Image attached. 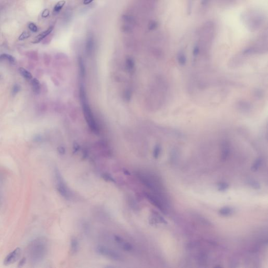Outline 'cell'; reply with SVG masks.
I'll use <instances>...</instances> for the list:
<instances>
[{"label":"cell","mask_w":268,"mask_h":268,"mask_svg":"<svg viewBox=\"0 0 268 268\" xmlns=\"http://www.w3.org/2000/svg\"><path fill=\"white\" fill-rule=\"evenodd\" d=\"M136 177L140 182L148 189L150 190L153 194L162 199L169 205V201L165 193L161 181L157 176L154 174L147 173L142 171L136 172Z\"/></svg>","instance_id":"obj_1"},{"label":"cell","mask_w":268,"mask_h":268,"mask_svg":"<svg viewBox=\"0 0 268 268\" xmlns=\"http://www.w3.org/2000/svg\"><path fill=\"white\" fill-rule=\"evenodd\" d=\"M240 19L244 26L251 32L258 31L265 21V14L261 10L256 9L245 10L241 13Z\"/></svg>","instance_id":"obj_2"},{"label":"cell","mask_w":268,"mask_h":268,"mask_svg":"<svg viewBox=\"0 0 268 268\" xmlns=\"http://www.w3.org/2000/svg\"><path fill=\"white\" fill-rule=\"evenodd\" d=\"M47 251V241L44 237H38L33 240L29 243L27 248L29 259L34 265L44 260Z\"/></svg>","instance_id":"obj_3"},{"label":"cell","mask_w":268,"mask_h":268,"mask_svg":"<svg viewBox=\"0 0 268 268\" xmlns=\"http://www.w3.org/2000/svg\"><path fill=\"white\" fill-rule=\"evenodd\" d=\"M268 32L266 30L259 36L252 46L246 51V53H259L267 50Z\"/></svg>","instance_id":"obj_4"},{"label":"cell","mask_w":268,"mask_h":268,"mask_svg":"<svg viewBox=\"0 0 268 268\" xmlns=\"http://www.w3.org/2000/svg\"><path fill=\"white\" fill-rule=\"evenodd\" d=\"M54 173L58 192L63 198L66 200H69L70 198L69 190L68 189V188L61 176L60 171L59 170L58 168H56L54 170Z\"/></svg>","instance_id":"obj_5"},{"label":"cell","mask_w":268,"mask_h":268,"mask_svg":"<svg viewBox=\"0 0 268 268\" xmlns=\"http://www.w3.org/2000/svg\"><path fill=\"white\" fill-rule=\"evenodd\" d=\"M96 251L100 255L115 261H122L124 260L123 255L113 249L106 246L98 245L96 248Z\"/></svg>","instance_id":"obj_6"},{"label":"cell","mask_w":268,"mask_h":268,"mask_svg":"<svg viewBox=\"0 0 268 268\" xmlns=\"http://www.w3.org/2000/svg\"><path fill=\"white\" fill-rule=\"evenodd\" d=\"M144 195L145 196L146 198L148 200L149 202L152 204L154 205L155 207H156L162 213H166L168 205L162 199L153 193L145 192L144 193Z\"/></svg>","instance_id":"obj_7"},{"label":"cell","mask_w":268,"mask_h":268,"mask_svg":"<svg viewBox=\"0 0 268 268\" xmlns=\"http://www.w3.org/2000/svg\"><path fill=\"white\" fill-rule=\"evenodd\" d=\"M21 255V249L19 248H16L12 252H10L7 255L6 258L4 260V265H10L16 262Z\"/></svg>","instance_id":"obj_8"},{"label":"cell","mask_w":268,"mask_h":268,"mask_svg":"<svg viewBox=\"0 0 268 268\" xmlns=\"http://www.w3.org/2000/svg\"><path fill=\"white\" fill-rule=\"evenodd\" d=\"M114 240L123 250L126 252H132L133 250L134 247L132 245L124 239L122 237L117 235H114Z\"/></svg>","instance_id":"obj_9"},{"label":"cell","mask_w":268,"mask_h":268,"mask_svg":"<svg viewBox=\"0 0 268 268\" xmlns=\"http://www.w3.org/2000/svg\"><path fill=\"white\" fill-rule=\"evenodd\" d=\"M123 21L124 23L123 25V29L124 32H128L131 31L134 22L132 17L129 15H124L123 16Z\"/></svg>","instance_id":"obj_10"},{"label":"cell","mask_w":268,"mask_h":268,"mask_svg":"<svg viewBox=\"0 0 268 268\" xmlns=\"http://www.w3.org/2000/svg\"><path fill=\"white\" fill-rule=\"evenodd\" d=\"M149 221L150 224L154 225L158 223L167 224V221L164 219L161 215L159 214L158 212L156 211H152V217L150 218Z\"/></svg>","instance_id":"obj_11"},{"label":"cell","mask_w":268,"mask_h":268,"mask_svg":"<svg viewBox=\"0 0 268 268\" xmlns=\"http://www.w3.org/2000/svg\"><path fill=\"white\" fill-rule=\"evenodd\" d=\"M53 29H54L53 26L49 27L46 31L42 32L40 34L37 35L35 37V39L32 41V43H34V44H37V43H40L43 39H44L45 37H46L47 36H48L51 34L52 31H53Z\"/></svg>","instance_id":"obj_12"},{"label":"cell","mask_w":268,"mask_h":268,"mask_svg":"<svg viewBox=\"0 0 268 268\" xmlns=\"http://www.w3.org/2000/svg\"><path fill=\"white\" fill-rule=\"evenodd\" d=\"M79 242L78 240L76 239L75 237H72L70 241V247H71V251L72 254H75L78 251L79 249Z\"/></svg>","instance_id":"obj_13"},{"label":"cell","mask_w":268,"mask_h":268,"mask_svg":"<svg viewBox=\"0 0 268 268\" xmlns=\"http://www.w3.org/2000/svg\"><path fill=\"white\" fill-rule=\"evenodd\" d=\"M31 84L33 92L35 94H38L41 92V84L39 80L36 78L32 79Z\"/></svg>","instance_id":"obj_14"},{"label":"cell","mask_w":268,"mask_h":268,"mask_svg":"<svg viewBox=\"0 0 268 268\" xmlns=\"http://www.w3.org/2000/svg\"><path fill=\"white\" fill-rule=\"evenodd\" d=\"M19 73L24 77V78H25L26 80H31L32 79L33 76H32V74L25 68L21 67L19 68Z\"/></svg>","instance_id":"obj_15"},{"label":"cell","mask_w":268,"mask_h":268,"mask_svg":"<svg viewBox=\"0 0 268 268\" xmlns=\"http://www.w3.org/2000/svg\"><path fill=\"white\" fill-rule=\"evenodd\" d=\"M94 46V39L92 35H89L86 41V48L88 51H91Z\"/></svg>","instance_id":"obj_16"},{"label":"cell","mask_w":268,"mask_h":268,"mask_svg":"<svg viewBox=\"0 0 268 268\" xmlns=\"http://www.w3.org/2000/svg\"><path fill=\"white\" fill-rule=\"evenodd\" d=\"M233 213V209L229 207H224L219 211V213L224 216H229Z\"/></svg>","instance_id":"obj_17"},{"label":"cell","mask_w":268,"mask_h":268,"mask_svg":"<svg viewBox=\"0 0 268 268\" xmlns=\"http://www.w3.org/2000/svg\"><path fill=\"white\" fill-rule=\"evenodd\" d=\"M0 59L1 60H6L8 61L9 63H14L15 62V58L9 54H3L0 55Z\"/></svg>","instance_id":"obj_18"},{"label":"cell","mask_w":268,"mask_h":268,"mask_svg":"<svg viewBox=\"0 0 268 268\" xmlns=\"http://www.w3.org/2000/svg\"><path fill=\"white\" fill-rule=\"evenodd\" d=\"M65 3H66L65 1H60L59 2H58L54 7V13L55 14L59 13L63 9Z\"/></svg>","instance_id":"obj_19"},{"label":"cell","mask_w":268,"mask_h":268,"mask_svg":"<svg viewBox=\"0 0 268 268\" xmlns=\"http://www.w3.org/2000/svg\"><path fill=\"white\" fill-rule=\"evenodd\" d=\"M102 177L105 181L107 182H113V183H115L116 182L115 179L110 175V174L104 173L102 174Z\"/></svg>","instance_id":"obj_20"},{"label":"cell","mask_w":268,"mask_h":268,"mask_svg":"<svg viewBox=\"0 0 268 268\" xmlns=\"http://www.w3.org/2000/svg\"><path fill=\"white\" fill-rule=\"evenodd\" d=\"M262 161L260 159H257L256 161L255 162V163L253 164L252 167H251V170L253 171H256L258 170L259 168L260 167Z\"/></svg>","instance_id":"obj_21"},{"label":"cell","mask_w":268,"mask_h":268,"mask_svg":"<svg viewBox=\"0 0 268 268\" xmlns=\"http://www.w3.org/2000/svg\"><path fill=\"white\" fill-rule=\"evenodd\" d=\"M21 90V85L19 84H14L13 85V88H12V91L13 96H15L19 92H20Z\"/></svg>","instance_id":"obj_22"},{"label":"cell","mask_w":268,"mask_h":268,"mask_svg":"<svg viewBox=\"0 0 268 268\" xmlns=\"http://www.w3.org/2000/svg\"><path fill=\"white\" fill-rule=\"evenodd\" d=\"M229 186L225 182H221L218 184V190L221 191H224L228 188Z\"/></svg>","instance_id":"obj_23"},{"label":"cell","mask_w":268,"mask_h":268,"mask_svg":"<svg viewBox=\"0 0 268 268\" xmlns=\"http://www.w3.org/2000/svg\"><path fill=\"white\" fill-rule=\"evenodd\" d=\"M30 36H31L30 33L27 32V31H24V32H23L21 34V35L19 36V41H23V40H25L26 39L29 38Z\"/></svg>","instance_id":"obj_24"},{"label":"cell","mask_w":268,"mask_h":268,"mask_svg":"<svg viewBox=\"0 0 268 268\" xmlns=\"http://www.w3.org/2000/svg\"><path fill=\"white\" fill-rule=\"evenodd\" d=\"M249 184L255 189H259L260 188L259 183L255 180H249Z\"/></svg>","instance_id":"obj_25"},{"label":"cell","mask_w":268,"mask_h":268,"mask_svg":"<svg viewBox=\"0 0 268 268\" xmlns=\"http://www.w3.org/2000/svg\"><path fill=\"white\" fill-rule=\"evenodd\" d=\"M158 27V23L156 21H151L148 24V29L150 30H154Z\"/></svg>","instance_id":"obj_26"},{"label":"cell","mask_w":268,"mask_h":268,"mask_svg":"<svg viewBox=\"0 0 268 268\" xmlns=\"http://www.w3.org/2000/svg\"><path fill=\"white\" fill-rule=\"evenodd\" d=\"M29 29L32 32L36 33L38 32V29L37 26L34 23H30L29 24Z\"/></svg>","instance_id":"obj_27"},{"label":"cell","mask_w":268,"mask_h":268,"mask_svg":"<svg viewBox=\"0 0 268 268\" xmlns=\"http://www.w3.org/2000/svg\"><path fill=\"white\" fill-rule=\"evenodd\" d=\"M49 10H48V9H45V10L42 13V14H41V16L43 17H47L49 15Z\"/></svg>","instance_id":"obj_28"},{"label":"cell","mask_w":268,"mask_h":268,"mask_svg":"<svg viewBox=\"0 0 268 268\" xmlns=\"http://www.w3.org/2000/svg\"><path fill=\"white\" fill-rule=\"evenodd\" d=\"M211 0H202L201 2V5L202 7H205L208 5L209 2H210Z\"/></svg>","instance_id":"obj_29"},{"label":"cell","mask_w":268,"mask_h":268,"mask_svg":"<svg viewBox=\"0 0 268 268\" xmlns=\"http://www.w3.org/2000/svg\"><path fill=\"white\" fill-rule=\"evenodd\" d=\"M222 2V3H224L225 4H231L234 2L235 0H221Z\"/></svg>","instance_id":"obj_30"},{"label":"cell","mask_w":268,"mask_h":268,"mask_svg":"<svg viewBox=\"0 0 268 268\" xmlns=\"http://www.w3.org/2000/svg\"><path fill=\"white\" fill-rule=\"evenodd\" d=\"M58 152L60 155H64L65 154V150L63 147H60L58 148Z\"/></svg>","instance_id":"obj_31"},{"label":"cell","mask_w":268,"mask_h":268,"mask_svg":"<svg viewBox=\"0 0 268 268\" xmlns=\"http://www.w3.org/2000/svg\"><path fill=\"white\" fill-rule=\"evenodd\" d=\"M25 263V258H23L21 261H20L19 263V265L20 267H22L23 265Z\"/></svg>","instance_id":"obj_32"},{"label":"cell","mask_w":268,"mask_h":268,"mask_svg":"<svg viewBox=\"0 0 268 268\" xmlns=\"http://www.w3.org/2000/svg\"><path fill=\"white\" fill-rule=\"evenodd\" d=\"M93 1V0H84L83 3H84V4H85V5H87V4H88L91 3Z\"/></svg>","instance_id":"obj_33"},{"label":"cell","mask_w":268,"mask_h":268,"mask_svg":"<svg viewBox=\"0 0 268 268\" xmlns=\"http://www.w3.org/2000/svg\"><path fill=\"white\" fill-rule=\"evenodd\" d=\"M123 172L125 174H126V175H130V173H129V171L128 170H127L126 169H124V170H123Z\"/></svg>","instance_id":"obj_34"}]
</instances>
